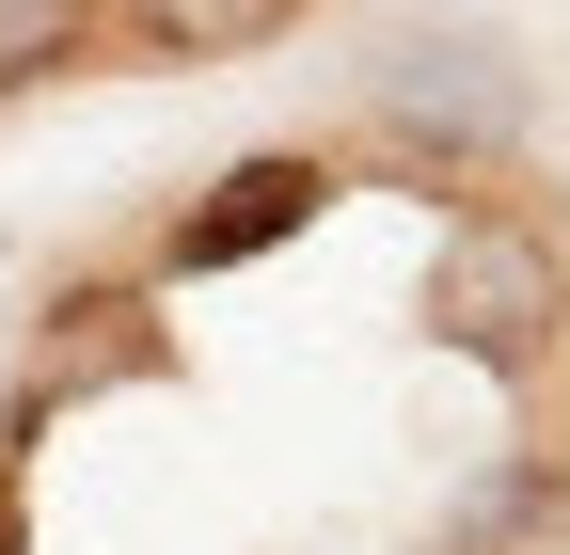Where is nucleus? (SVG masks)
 Listing matches in <instances>:
<instances>
[{"mask_svg":"<svg viewBox=\"0 0 570 555\" xmlns=\"http://www.w3.org/2000/svg\"><path fill=\"white\" fill-rule=\"evenodd\" d=\"M428 333L475 350L491 381H539L570 350V238L539 223V206H460L444 270H428Z\"/></svg>","mask_w":570,"mask_h":555,"instance_id":"f257e3e1","label":"nucleus"},{"mask_svg":"<svg viewBox=\"0 0 570 555\" xmlns=\"http://www.w3.org/2000/svg\"><path fill=\"white\" fill-rule=\"evenodd\" d=\"M508 127H523V80L491 48H428V64L381 80V144L396 159H460V144H508Z\"/></svg>","mask_w":570,"mask_h":555,"instance_id":"f03ea898","label":"nucleus"},{"mask_svg":"<svg viewBox=\"0 0 570 555\" xmlns=\"http://www.w3.org/2000/svg\"><path fill=\"white\" fill-rule=\"evenodd\" d=\"M317 191H333V159H302V144H285V159H238V175L159 238V270H238V254H269V238H302Z\"/></svg>","mask_w":570,"mask_h":555,"instance_id":"7ed1b4c3","label":"nucleus"},{"mask_svg":"<svg viewBox=\"0 0 570 555\" xmlns=\"http://www.w3.org/2000/svg\"><path fill=\"white\" fill-rule=\"evenodd\" d=\"M317 0H111V32L142 48V64H254V48H285Z\"/></svg>","mask_w":570,"mask_h":555,"instance_id":"20e7f679","label":"nucleus"},{"mask_svg":"<svg viewBox=\"0 0 570 555\" xmlns=\"http://www.w3.org/2000/svg\"><path fill=\"white\" fill-rule=\"evenodd\" d=\"M127 366H159V318H142V286H80L48 318V381H32V412L48 397H80V381H127Z\"/></svg>","mask_w":570,"mask_h":555,"instance_id":"39448f33","label":"nucleus"},{"mask_svg":"<svg viewBox=\"0 0 570 555\" xmlns=\"http://www.w3.org/2000/svg\"><path fill=\"white\" fill-rule=\"evenodd\" d=\"M80 48H111V0H0V96L63 80Z\"/></svg>","mask_w":570,"mask_h":555,"instance_id":"423d86ee","label":"nucleus"},{"mask_svg":"<svg viewBox=\"0 0 570 555\" xmlns=\"http://www.w3.org/2000/svg\"><path fill=\"white\" fill-rule=\"evenodd\" d=\"M554 508H570V476H554V460H508V476L460 508V555H523V539H554Z\"/></svg>","mask_w":570,"mask_h":555,"instance_id":"0eeeda50","label":"nucleus"}]
</instances>
